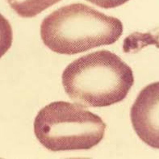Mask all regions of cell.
<instances>
[{
  "label": "cell",
  "mask_w": 159,
  "mask_h": 159,
  "mask_svg": "<svg viewBox=\"0 0 159 159\" xmlns=\"http://www.w3.org/2000/svg\"><path fill=\"white\" fill-rule=\"evenodd\" d=\"M134 80L131 68L107 50L78 58L62 75L66 93L75 103L85 108L107 106L122 101Z\"/></svg>",
  "instance_id": "1"
},
{
  "label": "cell",
  "mask_w": 159,
  "mask_h": 159,
  "mask_svg": "<svg viewBox=\"0 0 159 159\" xmlns=\"http://www.w3.org/2000/svg\"><path fill=\"white\" fill-rule=\"evenodd\" d=\"M13 32L9 22L0 13V58L11 48Z\"/></svg>",
  "instance_id": "6"
},
{
  "label": "cell",
  "mask_w": 159,
  "mask_h": 159,
  "mask_svg": "<svg viewBox=\"0 0 159 159\" xmlns=\"http://www.w3.org/2000/svg\"><path fill=\"white\" fill-rule=\"evenodd\" d=\"M103 8H112L122 5L129 0H85Z\"/></svg>",
  "instance_id": "7"
},
{
  "label": "cell",
  "mask_w": 159,
  "mask_h": 159,
  "mask_svg": "<svg viewBox=\"0 0 159 159\" xmlns=\"http://www.w3.org/2000/svg\"><path fill=\"white\" fill-rule=\"evenodd\" d=\"M159 83L151 84L140 92L130 110L134 129L143 142L159 148Z\"/></svg>",
  "instance_id": "4"
},
{
  "label": "cell",
  "mask_w": 159,
  "mask_h": 159,
  "mask_svg": "<svg viewBox=\"0 0 159 159\" xmlns=\"http://www.w3.org/2000/svg\"><path fill=\"white\" fill-rule=\"evenodd\" d=\"M11 8L20 16H36L61 0H7Z\"/></svg>",
  "instance_id": "5"
},
{
  "label": "cell",
  "mask_w": 159,
  "mask_h": 159,
  "mask_svg": "<svg viewBox=\"0 0 159 159\" xmlns=\"http://www.w3.org/2000/svg\"><path fill=\"white\" fill-rule=\"evenodd\" d=\"M76 103L51 102L41 109L34 123L35 135L49 150H87L104 136L106 124L98 115Z\"/></svg>",
  "instance_id": "3"
},
{
  "label": "cell",
  "mask_w": 159,
  "mask_h": 159,
  "mask_svg": "<svg viewBox=\"0 0 159 159\" xmlns=\"http://www.w3.org/2000/svg\"><path fill=\"white\" fill-rule=\"evenodd\" d=\"M123 31L119 19L80 3L54 11L44 19L40 26L45 46L54 52L69 55L113 44Z\"/></svg>",
  "instance_id": "2"
}]
</instances>
